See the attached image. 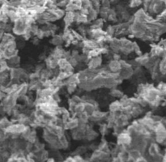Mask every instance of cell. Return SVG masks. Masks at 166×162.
Masks as SVG:
<instances>
[{
  "instance_id": "6da1fadb",
  "label": "cell",
  "mask_w": 166,
  "mask_h": 162,
  "mask_svg": "<svg viewBox=\"0 0 166 162\" xmlns=\"http://www.w3.org/2000/svg\"><path fill=\"white\" fill-rule=\"evenodd\" d=\"M13 23L14 25L12 28V32L16 35L23 36L25 32L29 31L30 25H28L24 17H19Z\"/></svg>"
},
{
  "instance_id": "7a4b0ae2",
  "label": "cell",
  "mask_w": 166,
  "mask_h": 162,
  "mask_svg": "<svg viewBox=\"0 0 166 162\" xmlns=\"http://www.w3.org/2000/svg\"><path fill=\"white\" fill-rule=\"evenodd\" d=\"M131 136L126 131L125 129H123V130L121 131V133H119V134L118 135V137H117L118 144L126 146L129 149V147H130V145L131 144Z\"/></svg>"
},
{
  "instance_id": "3957f363",
  "label": "cell",
  "mask_w": 166,
  "mask_h": 162,
  "mask_svg": "<svg viewBox=\"0 0 166 162\" xmlns=\"http://www.w3.org/2000/svg\"><path fill=\"white\" fill-rule=\"evenodd\" d=\"M101 64H102V58H101L100 55L93 57V58H91L88 61V68H89V69H92V70L98 69L99 67H100Z\"/></svg>"
},
{
  "instance_id": "277c9868",
  "label": "cell",
  "mask_w": 166,
  "mask_h": 162,
  "mask_svg": "<svg viewBox=\"0 0 166 162\" xmlns=\"http://www.w3.org/2000/svg\"><path fill=\"white\" fill-rule=\"evenodd\" d=\"M77 86L80 89H83L84 91H88V92L95 90V88H94L93 84L92 82V80H85L79 81V83L77 84Z\"/></svg>"
},
{
  "instance_id": "5b68a950",
  "label": "cell",
  "mask_w": 166,
  "mask_h": 162,
  "mask_svg": "<svg viewBox=\"0 0 166 162\" xmlns=\"http://www.w3.org/2000/svg\"><path fill=\"white\" fill-rule=\"evenodd\" d=\"M118 73H119V78L121 80L130 79V78H131L134 75V68L132 67L121 68Z\"/></svg>"
},
{
  "instance_id": "8992f818",
  "label": "cell",
  "mask_w": 166,
  "mask_h": 162,
  "mask_svg": "<svg viewBox=\"0 0 166 162\" xmlns=\"http://www.w3.org/2000/svg\"><path fill=\"white\" fill-rule=\"evenodd\" d=\"M121 82V79H114L111 77H105V84L104 87L109 89L116 88L118 85Z\"/></svg>"
},
{
  "instance_id": "52a82bcc",
  "label": "cell",
  "mask_w": 166,
  "mask_h": 162,
  "mask_svg": "<svg viewBox=\"0 0 166 162\" xmlns=\"http://www.w3.org/2000/svg\"><path fill=\"white\" fill-rule=\"evenodd\" d=\"M107 113H106V112H103V111L99 110L98 109H96L93 111V113L89 116V120H92L93 122H98V121L105 118Z\"/></svg>"
},
{
  "instance_id": "ba28073f",
  "label": "cell",
  "mask_w": 166,
  "mask_h": 162,
  "mask_svg": "<svg viewBox=\"0 0 166 162\" xmlns=\"http://www.w3.org/2000/svg\"><path fill=\"white\" fill-rule=\"evenodd\" d=\"M43 137L49 144H52L54 143H55L56 141H58V136L56 135L53 134L50 131H49L45 127V129L43 130Z\"/></svg>"
},
{
  "instance_id": "9c48e42d",
  "label": "cell",
  "mask_w": 166,
  "mask_h": 162,
  "mask_svg": "<svg viewBox=\"0 0 166 162\" xmlns=\"http://www.w3.org/2000/svg\"><path fill=\"white\" fill-rule=\"evenodd\" d=\"M79 126V120L76 116L71 117L69 119L64 123V129L65 130H73Z\"/></svg>"
},
{
  "instance_id": "30bf717a",
  "label": "cell",
  "mask_w": 166,
  "mask_h": 162,
  "mask_svg": "<svg viewBox=\"0 0 166 162\" xmlns=\"http://www.w3.org/2000/svg\"><path fill=\"white\" fill-rule=\"evenodd\" d=\"M28 91V83H26V82H24V83H22V84H20L19 85V87H18L17 90L15 92V95L17 97V99L19 97H20L24 95H26L27 94V92Z\"/></svg>"
},
{
  "instance_id": "8fae6325",
  "label": "cell",
  "mask_w": 166,
  "mask_h": 162,
  "mask_svg": "<svg viewBox=\"0 0 166 162\" xmlns=\"http://www.w3.org/2000/svg\"><path fill=\"white\" fill-rule=\"evenodd\" d=\"M92 82L93 84L95 89L103 88L105 84V77L103 75H101L97 74L92 79Z\"/></svg>"
},
{
  "instance_id": "7c38bea8",
  "label": "cell",
  "mask_w": 166,
  "mask_h": 162,
  "mask_svg": "<svg viewBox=\"0 0 166 162\" xmlns=\"http://www.w3.org/2000/svg\"><path fill=\"white\" fill-rule=\"evenodd\" d=\"M71 130H72L71 136H72L73 139H75V140H81L85 137V131L79 127Z\"/></svg>"
},
{
  "instance_id": "4fadbf2b",
  "label": "cell",
  "mask_w": 166,
  "mask_h": 162,
  "mask_svg": "<svg viewBox=\"0 0 166 162\" xmlns=\"http://www.w3.org/2000/svg\"><path fill=\"white\" fill-rule=\"evenodd\" d=\"M109 45L111 50L114 53H119L120 48H121V44H120L119 39L116 38V37H112V39L109 42Z\"/></svg>"
},
{
  "instance_id": "5bb4252c",
  "label": "cell",
  "mask_w": 166,
  "mask_h": 162,
  "mask_svg": "<svg viewBox=\"0 0 166 162\" xmlns=\"http://www.w3.org/2000/svg\"><path fill=\"white\" fill-rule=\"evenodd\" d=\"M160 152V149L159 144L156 143V142H152L151 143V144L148 147V154L151 158L152 156H154L156 154H158Z\"/></svg>"
},
{
  "instance_id": "9a60e30c",
  "label": "cell",
  "mask_w": 166,
  "mask_h": 162,
  "mask_svg": "<svg viewBox=\"0 0 166 162\" xmlns=\"http://www.w3.org/2000/svg\"><path fill=\"white\" fill-rule=\"evenodd\" d=\"M9 80H11L9 70L0 71V85L7 86L10 84Z\"/></svg>"
},
{
  "instance_id": "2e32d148",
  "label": "cell",
  "mask_w": 166,
  "mask_h": 162,
  "mask_svg": "<svg viewBox=\"0 0 166 162\" xmlns=\"http://www.w3.org/2000/svg\"><path fill=\"white\" fill-rule=\"evenodd\" d=\"M108 68L111 72H119L121 70V65L119 63V60L113 59L108 64Z\"/></svg>"
},
{
  "instance_id": "e0dca14e",
  "label": "cell",
  "mask_w": 166,
  "mask_h": 162,
  "mask_svg": "<svg viewBox=\"0 0 166 162\" xmlns=\"http://www.w3.org/2000/svg\"><path fill=\"white\" fill-rule=\"evenodd\" d=\"M127 151L129 154L128 161H135L136 159H138L139 156H143L142 153L135 148H129Z\"/></svg>"
},
{
  "instance_id": "ac0fdd59",
  "label": "cell",
  "mask_w": 166,
  "mask_h": 162,
  "mask_svg": "<svg viewBox=\"0 0 166 162\" xmlns=\"http://www.w3.org/2000/svg\"><path fill=\"white\" fill-rule=\"evenodd\" d=\"M63 22L66 27H69L75 22L74 20V12L73 11H66L63 16Z\"/></svg>"
},
{
  "instance_id": "d6986e66",
  "label": "cell",
  "mask_w": 166,
  "mask_h": 162,
  "mask_svg": "<svg viewBox=\"0 0 166 162\" xmlns=\"http://www.w3.org/2000/svg\"><path fill=\"white\" fill-rule=\"evenodd\" d=\"M45 60L46 67L49 69H54L56 67H58V58H55L52 55L46 57V58Z\"/></svg>"
},
{
  "instance_id": "ffe728a7",
  "label": "cell",
  "mask_w": 166,
  "mask_h": 162,
  "mask_svg": "<svg viewBox=\"0 0 166 162\" xmlns=\"http://www.w3.org/2000/svg\"><path fill=\"white\" fill-rule=\"evenodd\" d=\"M150 59V55L149 54H140L138 55L135 61L136 62V63L138 64V66H144Z\"/></svg>"
},
{
  "instance_id": "44dd1931",
  "label": "cell",
  "mask_w": 166,
  "mask_h": 162,
  "mask_svg": "<svg viewBox=\"0 0 166 162\" xmlns=\"http://www.w3.org/2000/svg\"><path fill=\"white\" fill-rule=\"evenodd\" d=\"M58 139H59V144L61 145L62 149H66V148H68V146H69V141H68L66 135L64 134V133L59 135V136H58Z\"/></svg>"
},
{
  "instance_id": "7402d4cb",
  "label": "cell",
  "mask_w": 166,
  "mask_h": 162,
  "mask_svg": "<svg viewBox=\"0 0 166 162\" xmlns=\"http://www.w3.org/2000/svg\"><path fill=\"white\" fill-rule=\"evenodd\" d=\"M97 15H98V11L93 7H91L90 9L88 10V12H87L88 21H93L94 20H96L97 18Z\"/></svg>"
},
{
  "instance_id": "603a6c76",
  "label": "cell",
  "mask_w": 166,
  "mask_h": 162,
  "mask_svg": "<svg viewBox=\"0 0 166 162\" xmlns=\"http://www.w3.org/2000/svg\"><path fill=\"white\" fill-rule=\"evenodd\" d=\"M50 42L54 46H61L63 44V42H64V41H63L62 35H60V34H54Z\"/></svg>"
},
{
  "instance_id": "cb8c5ba5",
  "label": "cell",
  "mask_w": 166,
  "mask_h": 162,
  "mask_svg": "<svg viewBox=\"0 0 166 162\" xmlns=\"http://www.w3.org/2000/svg\"><path fill=\"white\" fill-rule=\"evenodd\" d=\"M97 136H98V133L97 131H95L92 128H89L86 130L85 132V139H86L88 141H93L95 139H97Z\"/></svg>"
},
{
  "instance_id": "d4e9b609",
  "label": "cell",
  "mask_w": 166,
  "mask_h": 162,
  "mask_svg": "<svg viewBox=\"0 0 166 162\" xmlns=\"http://www.w3.org/2000/svg\"><path fill=\"white\" fill-rule=\"evenodd\" d=\"M109 112H121V106L120 101H114L109 106Z\"/></svg>"
},
{
  "instance_id": "484cf974",
  "label": "cell",
  "mask_w": 166,
  "mask_h": 162,
  "mask_svg": "<svg viewBox=\"0 0 166 162\" xmlns=\"http://www.w3.org/2000/svg\"><path fill=\"white\" fill-rule=\"evenodd\" d=\"M158 71L160 74L165 75L166 73V57H162L158 63Z\"/></svg>"
},
{
  "instance_id": "4316f807",
  "label": "cell",
  "mask_w": 166,
  "mask_h": 162,
  "mask_svg": "<svg viewBox=\"0 0 166 162\" xmlns=\"http://www.w3.org/2000/svg\"><path fill=\"white\" fill-rule=\"evenodd\" d=\"M7 62L9 67L11 66V67H16V65L20 64V58L18 54L14 55V56L11 57L8 59H7Z\"/></svg>"
},
{
  "instance_id": "83f0119b",
  "label": "cell",
  "mask_w": 166,
  "mask_h": 162,
  "mask_svg": "<svg viewBox=\"0 0 166 162\" xmlns=\"http://www.w3.org/2000/svg\"><path fill=\"white\" fill-rule=\"evenodd\" d=\"M96 109H97V107L94 106L93 104L89 102H84V109H83V112L86 113L88 116H90L91 114L93 113V111Z\"/></svg>"
},
{
  "instance_id": "f1b7e54d",
  "label": "cell",
  "mask_w": 166,
  "mask_h": 162,
  "mask_svg": "<svg viewBox=\"0 0 166 162\" xmlns=\"http://www.w3.org/2000/svg\"><path fill=\"white\" fill-rule=\"evenodd\" d=\"M83 109H84V102H80L79 103V104L75 105L74 108H73V109L71 110V112H72L74 116H75V115L76 116L77 114L83 112Z\"/></svg>"
},
{
  "instance_id": "f546056e",
  "label": "cell",
  "mask_w": 166,
  "mask_h": 162,
  "mask_svg": "<svg viewBox=\"0 0 166 162\" xmlns=\"http://www.w3.org/2000/svg\"><path fill=\"white\" fill-rule=\"evenodd\" d=\"M112 11V9H111L110 7H100L99 8V11H98V13L100 15V16L102 19H107L108 15H109V13L111 12Z\"/></svg>"
},
{
  "instance_id": "4dcf8cb0",
  "label": "cell",
  "mask_w": 166,
  "mask_h": 162,
  "mask_svg": "<svg viewBox=\"0 0 166 162\" xmlns=\"http://www.w3.org/2000/svg\"><path fill=\"white\" fill-rule=\"evenodd\" d=\"M65 52V50L62 49L61 46H56V48L54 49L53 53L51 54V55L53 57H54L55 58H62L63 56V54Z\"/></svg>"
},
{
  "instance_id": "1f68e13d",
  "label": "cell",
  "mask_w": 166,
  "mask_h": 162,
  "mask_svg": "<svg viewBox=\"0 0 166 162\" xmlns=\"http://www.w3.org/2000/svg\"><path fill=\"white\" fill-rule=\"evenodd\" d=\"M7 17H8V19H9V21L12 22V23L14 21H16L18 18H19L17 15V13H16V9L12 8V7L11 8L9 11H7Z\"/></svg>"
},
{
  "instance_id": "d6a6232c",
  "label": "cell",
  "mask_w": 166,
  "mask_h": 162,
  "mask_svg": "<svg viewBox=\"0 0 166 162\" xmlns=\"http://www.w3.org/2000/svg\"><path fill=\"white\" fill-rule=\"evenodd\" d=\"M117 156H118L119 161H128L129 154L127 150L118 151V153L117 154Z\"/></svg>"
},
{
  "instance_id": "836d02e7",
  "label": "cell",
  "mask_w": 166,
  "mask_h": 162,
  "mask_svg": "<svg viewBox=\"0 0 166 162\" xmlns=\"http://www.w3.org/2000/svg\"><path fill=\"white\" fill-rule=\"evenodd\" d=\"M104 21L105 20L104 19H102V18H99V19H96V20H94L93 23V25H91V28H102V26L104 25Z\"/></svg>"
},
{
  "instance_id": "e575fe53",
  "label": "cell",
  "mask_w": 166,
  "mask_h": 162,
  "mask_svg": "<svg viewBox=\"0 0 166 162\" xmlns=\"http://www.w3.org/2000/svg\"><path fill=\"white\" fill-rule=\"evenodd\" d=\"M51 11L54 13V15H56V17L57 19L59 20V19H61L64 16V15H65V12L66 11L64 10V9H62V8H59V7H55L54 9H53Z\"/></svg>"
},
{
  "instance_id": "d590c367",
  "label": "cell",
  "mask_w": 166,
  "mask_h": 162,
  "mask_svg": "<svg viewBox=\"0 0 166 162\" xmlns=\"http://www.w3.org/2000/svg\"><path fill=\"white\" fill-rule=\"evenodd\" d=\"M91 7H93V6L90 0H80V9L88 11Z\"/></svg>"
},
{
  "instance_id": "8d00e7d4",
  "label": "cell",
  "mask_w": 166,
  "mask_h": 162,
  "mask_svg": "<svg viewBox=\"0 0 166 162\" xmlns=\"http://www.w3.org/2000/svg\"><path fill=\"white\" fill-rule=\"evenodd\" d=\"M37 131L32 129L31 132H30V134H29V135H28V138H27L26 141H28L29 143H32V144H34V143L37 142Z\"/></svg>"
},
{
  "instance_id": "74e56055",
  "label": "cell",
  "mask_w": 166,
  "mask_h": 162,
  "mask_svg": "<svg viewBox=\"0 0 166 162\" xmlns=\"http://www.w3.org/2000/svg\"><path fill=\"white\" fill-rule=\"evenodd\" d=\"M156 88L158 89L160 94L161 96H165V92H166L165 83V82H162V81H160Z\"/></svg>"
},
{
  "instance_id": "f35d334b",
  "label": "cell",
  "mask_w": 166,
  "mask_h": 162,
  "mask_svg": "<svg viewBox=\"0 0 166 162\" xmlns=\"http://www.w3.org/2000/svg\"><path fill=\"white\" fill-rule=\"evenodd\" d=\"M11 123V121L8 119L7 117L2 116V118H0V127L4 129L7 128Z\"/></svg>"
},
{
  "instance_id": "ab89813d",
  "label": "cell",
  "mask_w": 166,
  "mask_h": 162,
  "mask_svg": "<svg viewBox=\"0 0 166 162\" xmlns=\"http://www.w3.org/2000/svg\"><path fill=\"white\" fill-rule=\"evenodd\" d=\"M67 64H68V60L64 58H60L58 59V67L61 70H63Z\"/></svg>"
},
{
  "instance_id": "60d3db41",
  "label": "cell",
  "mask_w": 166,
  "mask_h": 162,
  "mask_svg": "<svg viewBox=\"0 0 166 162\" xmlns=\"http://www.w3.org/2000/svg\"><path fill=\"white\" fill-rule=\"evenodd\" d=\"M110 95L112 96H114V97H116V98H120L121 96L123 95V92H121V90L114 88L111 89Z\"/></svg>"
},
{
  "instance_id": "b9f144b4",
  "label": "cell",
  "mask_w": 166,
  "mask_h": 162,
  "mask_svg": "<svg viewBox=\"0 0 166 162\" xmlns=\"http://www.w3.org/2000/svg\"><path fill=\"white\" fill-rule=\"evenodd\" d=\"M132 51H134L138 56L140 55V54H142V50L140 49V47H139L138 43L136 42H132Z\"/></svg>"
},
{
  "instance_id": "7bdbcfd3",
  "label": "cell",
  "mask_w": 166,
  "mask_h": 162,
  "mask_svg": "<svg viewBox=\"0 0 166 162\" xmlns=\"http://www.w3.org/2000/svg\"><path fill=\"white\" fill-rule=\"evenodd\" d=\"M21 0H9L8 1V4L10 5L11 7L16 9L17 7H20Z\"/></svg>"
},
{
  "instance_id": "ee69618b",
  "label": "cell",
  "mask_w": 166,
  "mask_h": 162,
  "mask_svg": "<svg viewBox=\"0 0 166 162\" xmlns=\"http://www.w3.org/2000/svg\"><path fill=\"white\" fill-rule=\"evenodd\" d=\"M105 32L106 33V35L114 37V33H115V28H114V26H113V25H109V26H108Z\"/></svg>"
},
{
  "instance_id": "f6af8a7d",
  "label": "cell",
  "mask_w": 166,
  "mask_h": 162,
  "mask_svg": "<svg viewBox=\"0 0 166 162\" xmlns=\"http://www.w3.org/2000/svg\"><path fill=\"white\" fill-rule=\"evenodd\" d=\"M66 89H67V92H69L70 94H71L74 92L76 91V88H77V84H68L66 85Z\"/></svg>"
},
{
  "instance_id": "bcb514c9",
  "label": "cell",
  "mask_w": 166,
  "mask_h": 162,
  "mask_svg": "<svg viewBox=\"0 0 166 162\" xmlns=\"http://www.w3.org/2000/svg\"><path fill=\"white\" fill-rule=\"evenodd\" d=\"M68 63H69L71 64L73 67H75V68H76V67L78 66V64H79V61H78L77 58H75V57L71 56L70 57L69 59H68Z\"/></svg>"
},
{
  "instance_id": "7dc6e473",
  "label": "cell",
  "mask_w": 166,
  "mask_h": 162,
  "mask_svg": "<svg viewBox=\"0 0 166 162\" xmlns=\"http://www.w3.org/2000/svg\"><path fill=\"white\" fill-rule=\"evenodd\" d=\"M143 4V0H131L130 2V7H139Z\"/></svg>"
},
{
  "instance_id": "c3c4849f",
  "label": "cell",
  "mask_w": 166,
  "mask_h": 162,
  "mask_svg": "<svg viewBox=\"0 0 166 162\" xmlns=\"http://www.w3.org/2000/svg\"><path fill=\"white\" fill-rule=\"evenodd\" d=\"M71 101H72L75 105H76V104H79V103L80 102H83V101H82V98L80 97V96H79L77 95H75L73 96L70 99Z\"/></svg>"
},
{
  "instance_id": "681fc988",
  "label": "cell",
  "mask_w": 166,
  "mask_h": 162,
  "mask_svg": "<svg viewBox=\"0 0 166 162\" xmlns=\"http://www.w3.org/2000/svg\"><path fill=\"white\" fill-rule=\"evenodd\" d=\"M86 151H87V148H85V147L82 146V147H79V148H77L76 151H75V152H74V154H75V155H76V154L82 155L83 153H85Z\"/></svg>"
},
{
  "instance_id": "f907efd6",
  "label": "cell",
  "mask_w": 166,
  "mask_h": 162,
  "mask_svg": "<svg viewBox=\"0 0 166 162\" xmlns=\"http://www.w3.org/2000/svg\"><path fill=\"white\" fill-rule=\"evenodd\" d=\"M111 2L109 0H100V7H110Z\"/></svg>"
},
{
  "instance_id": "816d5d0a",
  "label": "cell",
  "mask_w": 166,
  "mask_h": 162,
  "mask_svg": "<svg viewBox=\"0 0 166 162\" xmlns=\"http://www.w3.org/2000/svg\"><path fill=\"white\" fill-rule=\"evenodd\" d=\"M72 157H73V161L76 162H80L85 161V160L82 157V155H79V154H76V155L72 156Z\"/></svg>"
},
{
  "instance_id": "f5cc1de1",
  "label": "cell",
  "mask_w": 166,
  "mask_h": 162,
  "mask_svg": "<svg viewBox=\"0 0 166 162\" xmlns=\"http://www.w3.org/2000/svg\"><path fill=\"white\" fill-rule=\"evenodd\" d=\"M12 28H13V26H12V25H11L10 24L7 23V24H6V25H5V27H4V32H12Z\"/></svg>"
},
{
  "instance_id": "db71d44e",
  "label": "cell",
  "mask_w": 166,
  "mask_h": 162,
  "mask_svg": "<svg viewBox=\"0 0 166 162\" xmlns=\"http://www.w3.org/2000/svg\"><path fill=\"white\" fill-rule=\"evenodd\" d=\"M158 45H159L160 46H161L162 48H165V46H166L165 40V39H162V40H160V42L158 43Z\"/></svg>"
},
{
  "instance_id": "11a10c76",
  "label": "cell",
  "mask_w": 166,
  "mask_h": 162,
  "mask_svg": "<svg viewBox=\"0 0 166 162\" xmlns=\"http://www.w3.org/2000/svg\"><path fill=\"white\" fill-rule=\"evenodd\" d=\"M6 95H7V94H6L5 92H3L2 90H0V101H2V100L6 96Z\"/></svg>"
},
{
  "instance_id": "9f6ffc18",
  "label": "cell",
  "mask_w": 166,
  "mask_h": 162,
  "mask_svg": "<svg viewBox=\"0 0 166 162\" xmlns=\"http://www.w3.org/2000/svg\"><path fill=\"white\" fill-rule=\"evenodd\" d=\"M39 41H40V39L37 38V37H35V38L33 39V42H32L34 43L35 45H37L38 43H39Z\"/></svg>"
},
{
  "instance_id": "6f0895ef",
  "label": "cell",
  "mask_w": 166,
  "mask_h": 162,
  "mask_svg": "<svg viewBox=\"0 0 166 162\" xmlns=\"http://www.w3.org/2000/svg\"><path fill=\"white\" fill-rule=\"evenodd\" d=\"M65 161H73L74 162V161H73V157L72 156H69V157H67V158H66L65 160H64Z\"/></svg>"
},
{
  "instance_id": "680465c9",
  "label": "cell",
  "mask_w": 166,
  "mask_h": 162,
  "mask_svg": "<svg viewBox=\"0 0 166 162\" xmlns=\"http://www.w3.org/2000/svg\"><path fill=\"white\" fill-rule=\"evenodd\" d=\"M3 34H4V32L0 31V42H1V40H2V37H3Z\"/></svg>"
}]
</instances>
